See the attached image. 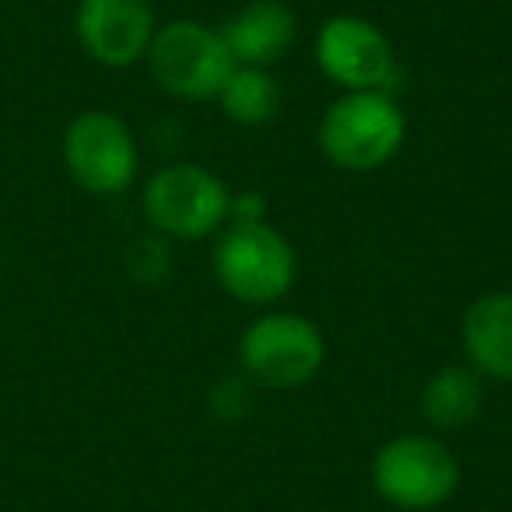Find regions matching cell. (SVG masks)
Here are the masks:
<instances>
[{
	"label": "cell",
	"instance_id": "obj_5",
	"mask_svg": "<svg viewBox=\"0 0 512 512\" xmlns=\"http://www.w3.org/2000/svg\"><path fill=\"white\" fill-rule=\"evenodd\" d=\"M67 172L95 197L123 193L137 176V144L127 123L106 109H88L71 120L64 134Z\"/></svg>",
	"mask_w": 512,
	"mask_h": 512
},
{
	"label": "cell",
	"instance_id": "obj_10",
	"mask_svg": "<svg viewBox=\"0 0 512 512\" xmlns=\"http://www.w3.org/2000/svg\"><path fill=\"white\" fill-rule=\"evenodd\" d=\"M235 64L242 67H271L292 50L295 43V15L281 0H253L246 11L221 29Z\"/></svg>",
	"mask_w": 512,
	"mask_h": 512
},
{
	"label": "cell",
	"instance_id": "obj_6",
	"mask_svg": "<svg viewBox=\"0 0 512 512\" xmlns=\"http://www.w3.org/2000/svg\"><path fill=\"white\" fill-rule=\"evenodd\" d=\"M228 190L200 165H169L144 186V214L176 239H204L228 218Z\"/></svg>",
	"mask_w": 512,
	"mask_h": 512
},
{
	"label": "cell",
	"instance_id": "obj_12",
	"mask_svg": "<svg viewBox=\"0 0 512 512\" xmlns=\"http://www.w3.org/2000/svg\"><path fill=\"white\" fill-rule=\"evenodd\" d=\"M421 411L435 428H463L481 411V383L474 372L446 365L428 379L421 393Z\"/></svg>",
	"mask_w": 512,
	"mask_h": 512
},
{
	"label": "cell",
	"instance_id": "obj_9",
	"mask_svg": "<svg viewBox=\"0 0 512 512\" xmlns=\"http://www.w3.org/2000/svg\"><path fill=\"white\" fill-rule=\"evenodd\" d=\"M78 39L102 67H130L155 39L148 0H81Z\"/></svg>",
	"mask_w": 512,
	"mask_h": 512
},
{
	"label": "cell",
	"instance_id": "obj_14",
	"mask_svg": "<svg viewBox=\"0 0 512 512\" xmlns=\"http://www.w3.org/2000/svg\"><path fill=\"white\" fill-rule=\"evenodd\" d=\"M235 221H264V204H260V197L246 193V197L235 200Z\"/></svg>",
	"mask_w": 512,
	"mask_h": 512
},
{
	"label": "cell",
	"instance_id": "obj_7",
	"mask_svg": "<svg viewBox=\"0 0 512 512\" xmlns=\"http://www.w3.org/2000/svg\"><path fill=\"white\" fill-rule=\"evenodd\" d=\"M242 369L256 383L288 390L302 386L320 372L323 365V334L309 320L292 313H271L256 320L242 334L239 344Z\"/></svg>",
	"mask_w": 512,
	"mask_h": 512
},
{
	"label": "cell",
	"instance_id": "obj_13",
	"mask_svg": "<svg viewBox=\"0 0 512 512\" xmlns=\"http://www.w3.org/2000/svg\"><path fill=\"white\" fill-rule=\"evenodd\" d=\"M218 99L228 120L242 127H264L281 113V88L264 67H235Z\"/></svg>",
	"mask_w": 512,
	"mask_h": 512
},
{
	"label": "cell",
	"instance_id": "obj_11",
	"mask_svg": "<svg viewBox=\"0 0 512 512\" xmlns=\"http://www.w3.org/2000/svg\"><path fill=\"white\" fill-rule=\"evenodd\" d=\"M463 351L470 365L491 379H512V295L477 299L463 316Z\"/></svg>",
	"mask_w": 512,
	"mask_h": 512
},
{
	"label": "cell",
	"instance_id": "obj_1",
	"mask_svg": "<svg viewBox=\"0 0 512 512\" xmlns=\"http://www.w3.org/2000/svg\"><path fill=\"white\" fill-rule=\"evenodd\" d=\"M404 113L386 92H348L320 123V148L348 172L386 165L404 144Z\"/></svg>",
	"mask_w": 512,
	"mask_h": 512
},
{
	"label": "cell",
	"instance_id": "obj_4",
	"mask_svg": "<svg viewBox=\"0 0 512 512\" xmlns=\"http://www.w3.org/2000/svg\"><path fill=\"white\" fill-rule=\"evenodd\" d=\"M372 484L397 509L428 512L456 491L460 467L432 435H400L376 453Z\"/></svg>",
	"mask_w": 512,
	"mask_h": 512
},
{
	"label": "cell",
	"instance_id": "obj_8",
	"mask_svg": "<svg viewBox=\"0 0 512 512\" xmlns=\"http://www.w3.org/2000/svg\"><path fill=\"white\" fill-rule=\"evenodd\" d=\"M323 74L351 92H393L400 71L386 36L365 18H330L316 36Z\"/></svg>",
	"mask_w": 512,
	"mask_h": 512
},
{
	"label": "cell",
	"instance_id": "obj_3",
	"mask_svg": "<svg viewBox=\"0 0 512 512\" xmlns=\"http://www.w3.org/2000/svg\"><path fill=\"white\" fill-rule=\"evenodd\" d=\"M214 271L235 299L274 302L295 281V249L264 221H235L214 249Z\"/></svg>",
	"mask_w": 512,
	"mask_h": 512
},
{
	"label": "cell",
	"instance_id": "obj_2",
	"mask_svg": "<svg viewBox=\"0 0 512 512\" xmlns=\"http://www.w3.org/2000/svg\"><path fill=\"white\" fill-rule=\"evenodd\" d=\"M148 53L158 85L186 102L218 99L225 81L239 67L225 36L200 22L165 25L162 32H155Z\"/></svg>",
	"mask_w": 512,
	"mask_h": 512
}]
</instances>
